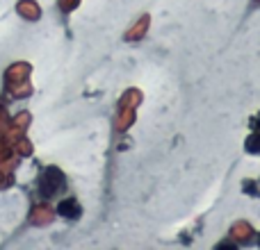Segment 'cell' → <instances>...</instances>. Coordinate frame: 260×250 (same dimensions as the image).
<instances>
[{"label":"cell","instance_id":"obj_3","mask_svg":"<svg viewBox=\"0 0 260 250\" xmlns=\"http://www.w3.org/2000/svg\"><path fill=\"white\" fill-rule=\"evenodd\" d=\"M247 150L251 152V155H260V132L251 134V137L247 139Z\"/></svg>","mask_w":260,"mask_h":250},{"label":"cell","instance_id":"obj_2","mask_svg":"<svg viewBox=\"0 0 260 250\" xmlns=\"http://www.w3.org/2000/svg\"><path fill=\"white\" fill-rule=\"evenodd\" d=\"M57 214H62L64 219H78V216L82 214V210L73 198H67V200H62L57 205Z\"/></svg>","mask_w":260,"mask_h":250},{"label":"cell","instance_id":"obj_4","mask_svg":"<svg viewBox=\"0 0 260 250\" xmlns=\"http://www.w3.org/2000/svg\"><path fill=\"white\" fill-rule=\"evenodd\" d=\"M256 125H260V116H258V123H256Z\"/></svg>","mask_w":260,"mask_h":250},{"label":"cell","instance_id":"obj_1","mask_svg":"<svg viewBox=\"0 0 260 250\" xmlns=\"http://www.w3.org/2000/svg\"><path fill=\"white\" fill-rule=\"evenodd\" d=\"M62 189H64V175L57 169H46L44 178L39 180V193L44 198H50L57 191H62Z\"/></svg>","mask_w":260,"mask_h":250}]
</instances>
